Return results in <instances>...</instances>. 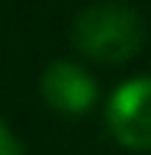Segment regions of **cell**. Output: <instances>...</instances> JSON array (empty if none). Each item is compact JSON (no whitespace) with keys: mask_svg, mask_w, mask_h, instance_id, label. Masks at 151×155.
Instances as JSON below:
<instances>
[{"mask_svg":"<svg viewBox=\"0 0 151 155\" xmlns=\"http://www.w3.org/2000/svg\"><path fill=\"white\" fill-rule=\"evenodd\" d=\"M148 40L145 17L125 3H95L72 20V43L95 63H128Z\"/></svg>","mask_w":151,"mask_h":155,"instance_id":"6da1fadb","label":"cell"},{"mask_svg":"<svg viewBox=\"0 0 151 155\" xmlns=\"http://www.w3.org/2000/svg\"><path fill=\"white\" fill-rule=\"evenodd\" d=\"M105 125L118 145L131 152H151V76L128 79L112 93Z\"/></svg>","mask_w":151,"mask_h":155,"instance_id":"7a4b0ae2","label":"cell"},{"mask_svg":"<svg viewBox=\"0 0 151 155\" xmlns=\"http://www.w3.org/2000/svg\"><path fill=\"white\" fill-rule=\"evenodd\" d=\"M39 93H43L49 109H56L62 116H82L99 99V83L89 76L86 66L69 63V60H56L43 69Z\"/></svg>","mask_w":151,"mask_h":155,"instance_id":"3957f363","label":"cell"},{"mask_svg":"<svg viewBox=\"0 0 151 155\" xmlns=\"http://www.w3.org/2000/svg\"><path fill=\"white\" fill-rule=\"evenodd\" d=\"M23 152V145H20V139L10 132V125L0 119V155H20Z\"/></svg>","mask_w":151,"mask_h":155,"instance_id":"277c9868","label":"cell"}]
</instances>
